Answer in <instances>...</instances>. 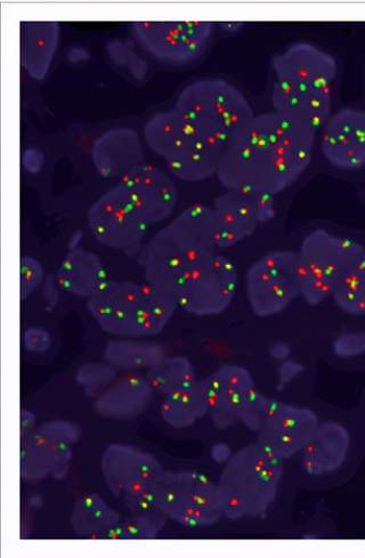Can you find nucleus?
Instances as JSON below:
<instances>
[{
  "instance_id": "1",
  "label": "nucleus",
  "mask_w": 365,
  "mask_h": 558,
  "mask_svg": "<svg viewBox=\"0 0 365 558\" xmlns=\"http://www.w3.org/2000/svg\"><path fill=\"white\" fill-rule=\"evenodd\" d=\"M316 132L302 119L272 111L258 114L227 149L216 178L230 189L281 193L312 161Z\"/></svg>"
},
{
  "instance_id": "2",
  "label": "nucleus",
  "mask_w": 365,
  "mask_h": 558,
  "mask_svg": "<svg viewBox=\"0 0 365 558\" xmlns=\"http://www.w3.org/2000/svg\"><path fill=\"white\" fill-rule=\"evenodd\" d=\"M273 110L297 117L321 132L331 116L337 61L307 41L291 44L272 60Z\"/></svg>"
},
{
  "instance_id": "3",
  "label": "nucleus",
  "mask_w": 365,
  "mask_h": 558,
  "mask_svg": "<svg viewBox=\"0 0 365 558\" xmlns=\"http://www.w3.org/2000/svg\"><path fill=\"white\" fill-rule=\"evenodd\" d=\"M216 253L211 207L197 204L146 241L138 264L144 279L175 294L179 286Z\"/></svg>"
},
{
  "instance_id": "4",
  "label": "nucleus",
  "mask_w": 365,
  "mask_h": 558,
  "mask_svg": "<svg viewBox=\"0 0 365 558\" xmlns=\"http://www.w3.org/2000/svg\"><path fill=\"white\" fill-rule=\"evenodd\" d=\"M93 319L109 335L144 338L159 335L179 308L173 291L149 280H109L87 300Z\"/></svg>"
},
{
  "instance_id": "5",
  "label": "nucleus",
  "mask_w": 365,
  "mask_h": 558,
  "mask_svg": "<svg viewBox=\"0 0 365 558\" xmlns=\"http://www.w3.org/2000/svg\"><path fill=\"white\" fill-rule=\"evenodd\" d=\"M284 462L258 441L233 453L217 481L223 518L264 517L275 504Z\"/></svg>"
},
{
  "instance_id": "6",
  "label": "nucleus",
  "mask_w": 365,
  "mask_h": 558,
  "mask_svg": "<svg viewBox=\"0 0 365 558\" xmlns=\"http://www.w3.org/2000/svg\"><path fill=\"white\" fill-rule=\"evenodd\" d=\"M175 109L205 138L224 151L256 117L245 95L222 78H205L188 84L179 94Z\"/></svg>"
},
{
  "instance_id": "7",
  "label": "nucleus",
  "mask_w": 365,
  "mask_h": 558,
  "mask_svg": "<svg viewBox=\"0 0 365 558\" xmlns=\"http://www.w3.org/2000/svg\"><path fill=\"white\" fill-rule=\"evenodd\" d=\"M144 141L165 161L167 172L184 182L216 177L226 153L205 138L175 108L150 118L144 126Z\"/></svg>"
},
{
  "instance_id": "8",
  "label": "nucleus",
  "mask_w": 365,
  "mask_h": 558,
  "mask_svg": "<svg viewBox=\"0 0 365 558\" xmlns=\"http://www.w3.org/2000/svg\"><path fill=\"white\" fill-rule=\"evenodd\" d=\"M364 250L357 241L324 229L308 233L297 252L301 298L312 306L332 298L340 281Z\"/></svg>"
},
{
  "instance_id": "9",
  "label": "nucleus",
  "mask_w": 365,
  "mask_h": 558,
  "mask_svg": "<svg viewBox=\"0 0 365 558\" xmlns=\"http://www.w3.org/2000/svg\"><path fill=\"white\" fill-rule=\"evenodd\" d=\"M87 225L101 246L130 255L141 252L150 227L118 183L90 206Z\"/></svg>"
},
{
  "instance_id": "10",
  "label": "nucleus",
  "mask_w": 365,
  "mask_h": 558,
  "mask_svg": "<svg viewBox=\"0 0 365 558\" xmlns=\"http://www.w3.org/2000/svg\"><path fill=\"white\" fill-rule=\"evenodd\" d=\"M250 305L260 318L273 317L299 298L297 252L277 251L258 258L246 276Z\"/></svg>"
},
{
  "instance_id": "11",
  "label": "nucleus",
  "mask_w": 365,
  "mask_h": 558,
  "mask_svg": "<svg viewBox=\"0 0 365 558\" xmlns=\"http://www.w3.org/2000/svg\"><path fill=\"white\" fill-rule=\"evenodd\" d=\"M217 250H228L276 217V196L253 189H230L211 207Z\"/></svg>"
},
{
  "instance_id": "12",
  "label": "nucleus",
  "mask_w": 365,
  "mask_h": 558,
  "mask_svg": "<svg viewBox=\"0 0 365 558\" xmlns=\"http://www.w3.org/2000/svg\"><path fill=\"white\" fill-rule=\"evenodd\" d=\"M131 33L144 51L169 63H187L207 50L214 33L209 21H136Z\"/></svg>"
},
{
  "instance_id": "13",
  "label": "nucleus",
  "mask_w": 365,
  "mask_h": 558,
  "mask_svg": "<svg viewBox=\"0 0 365 558\" xmlns=\"http://www.w3.org/2000/svg\"><path fill=\"white\" fill-rule=\"evenodd\" d=\"M238 282L235 262L216 253L175 290L179 307L196 317H214L232 304Z\"/></svg>"
},
{
  "instance_id": "14",
  "label": "nucleus",
  "mask_w": 365,
  "mask_h": 558,
  "mask_svg": "<svg viewBox=\"0 0 365 558\" xmlns=\"http://www.w3.org/2000/svg\"><path fill=\"white\" fill-rule=\"evenodd\" d=\"M208 416L218 429L242 423L243 412L258 392L248 369L226 365L202 379Z\"/></svg>"
},
{
  "instance_id": "15",
  "label": "nucleus",
  "mask_w": 365,
  "mask_h": 558,
  "mask_svg": "<svg viewBox=\"0 0 365 558\" xmlns=\"http://www.w3.org/2000/svg\"><path fill=\"white\" fill-rule=\"evenodd\" d=\"M325 159L342 171L355 172L365 167V111L344 108L331 113L321 130Z\"/></svg>"
},
{
  "instance_id": "16",
  "label": "nucleus",
  "mask_w": 365,
  "mask_h": 558,
  "mask_svg": "<svg viewBox=\"0 0 365 558\" xmlns=\"http://www.w3.org/2000/svg\"><path fill=\"white\" fill-rule=\"evenodd\" d=\"M118 184L124 187L150 227L167 220L178 206L174 178L154 165L143 163Z\"/></svg>"
},
{
  "instance_id": "17",
  "label": "nucleus",
  "mask_w": 365,
  "mask_h": 558,
  "mask_svg": "<svg viewBox=\"0 0 365 558\" xmlns=\"http://www.w3.org/2000/svg\"><path fill=\"white\" fill-rule=\"evenodd\" d=\"M319 424V417L312 409L284 402L261 426L257 441L287 462L302 453Z\"/></svg>"
},
{
  "instance_id": "18",
  "label": "nucleus",
  "mask_w": 365,
  "mask_h": 558,
  "mask_svg": "<svg viewBox=\"0 0 365 558\" xmlns=\"http://www.w3.org/2000/svg\"><path fill=\"white\" fill-rule=\"evenodd\" d=\"M183 487L180 501L168 520L191 530L211 526L223 519L217 483L198 471L180 472Z\"/></svg>"
},
{
  "instance_id": "19",
  "label": "nucleus",
  "mask_w": 365,
  "mask_h": 558,
  "mask_svg": "<svg viewBox=\"0 0 365 558\" xmlns=\"http://www.w3.org/2000/svg\"><path fill=\"white\" fill-rule=\"evenodd\" d=\"M90 156L97 173L117 183L145 163L141 136L129 128H114L101 134L94 141Z\"/></svg>"
},
{
  "instance_id": "20",
  "label": "nucleus",
  "mask_w": 365,
  "mask_h": 558,
  "mask_svg": "<svg viewBox=\"0 0 365 558\" xmlns=\"http://www.w3.org/2000/svg\"><path fill=\"white\" fill-rule=\"evenodd\" d=\"M351 449L346 426L333 421L320 422L300 457L301 469L312 477L330 475L342 469Z\"/></svg>"
},
{
  "instance_id": "21",
  "label": "nucleus",
  "mask_w": 365,
  "mask_h": 558,
  "mask_svg": "<svg viewBox=\"0 0 365 558\" xmlns=\"http://www.w3.org/2000/svg\"><path fill=\"white\" fill-rule=\"evenodd\" d=\"M154 396L144 373H124L96 398L94 410L97 415L107 420L133 421L149 408Z\"/></svg>"
},
{
  "instance_id": "22",
  "label": "nucleus",
  "mask_w": 365,
  "mask_h": 558,
  "mask_svg": "<svg viewBox=\"0 0 365 558\" xmlns=\"http://www.w3.org/2000/svg\"><path fill=\"white\" fill-rule=\"evenodd\" d=\"M110 280L104 260L83 248H72L61 259L56 283L64 293L89 300Z\"/></svg>"
},
{
  "instance_id": "23",
  "label": "nucleus",
  "mask_w": 365,
  "mask_h": 558,
  "mask_svg": "<svg viewBox=\"0 0 365 558\" xmlns=\"http://www.w3.org/2000/svg\"><path fill=\"white\" fill-rule=\"evenodd\" d=\"M61 28L56 21H28L21 26V64L29 77L41 82L56 58Z\"/></svg>"
},
{
  "instance_id": "24",
  "label": "nucleus",
  "mask_w": 365,
  "mask_h": 558,
  "mask_svg": "<svg viewBox=\"0 0 365 558\" xmlns=\"http://www.w3.org/2000/svg\"><path fill=\"white\" fill-rule=\"evenodd\" d=\"M137 338H119L107 344L104 353L106 362L119 372H149L167 354L166 349L151 342L136 341Z\"/></svg>"
},
{
  "instance_id": "25",
  "label": "nucleus",
  "mask_w": 365,
  "mask_h": 558,
  "mask_svg": "<svg viewBox=\"0 0 365 558\" xmlns=\"http://www.w3.org/2000/svg\"><path fill=\"white\" fill-rule=\"evenodd\" d=\"M160 411L163 422L178 429L191 427L208 416L202 379L196 385L167 395Z\"/></svg>"
},
{
  "instance_id": "26",
  "label": "nucleus",
  "mask_w": 365,
  "mask_h": 558,
  "mask_svg": "<svg viewBox=\"0 0 365 558\" xmlns=\"http://www.w3.org/2000/svg\"><path fill=\"white\" fill-rule=\"evenodd\" d=\"M139 449L123 444L109 446L101 460L107 487L114 497H124L127 485L136 474Z\"/></svg>"
},
{
  "instance_id": "27",
  "label": "nucleus",
  "mask_w": 365,
  "mask_h": 558,
  "mask_svg": "<svg viewBox=\"0 0 365 558\" xmlns=\"http://www.w3.org/2000/svg\"><path fill=\"white\" fill-rule=\"evenodd\" d=\"M145 375L155 395L163 397L200 381L192 362L181 355H167L157 366L146 372Z\"/></svg>"
},
{
  "instance_id": "28",
  "label": "nucleus",
  "mask_w": 365,
  "mask_h": 558,
  "mask_svg": "<svg viewBox=\"0 0 365 558\" xmlns=\"http://www.w3.org/2000/svg\"><path fill=\"white\" fill-rule=\"evenodd\" d=\"M51 445L52 440L39 426L27 439L21 440L20 468L24 482H39L51 476Z\"/></svg>"
},
{
  "instance_id": "29",
  "label": "nucleus",
  "mask_w": 365,
  "mask_h": 558,
  "mask_svg": "<svg viewBox=\"0 0 365 558\" xmlns=\"http://www.w3.org/2000/svg\"><path fill=\"white\" fill-rule=\"evenodd\" d=\"M339 310L351 315H365V250L340 281L332 296Z\"/></svg>"
},
{
  "instance_id": "30",
  "label": "nucleus",
  "mask_w": 365,
  "mask_h": 558,
  "mask_svg": "<svg viewBox=\"0 0 365 558\" xmlns=\"http://www.w3.org/2000/svg\"><path fill=\"white\" fill-rule=\"evenodd\" d=\"M120 522V515L106 502L88 512H72L71 527L77 536L85 538L94 531H106Z\"/></svg>"
},
{
  "instance_id": "31",
  "label": "nucleus",
  "mask_w": 365,
  "mask_h": 558,
  "mask_svg": "<svg viewBox=\"0 0 365 558\" xmlns=\"http://www.w3.org/2000/svg\"><path fill=\"white\" fill-rule=\"evenodd\" d=\"M119 371L108 362H87L76 374V381L85 391L99 397L119 377Z\"/></svg>"
},
{
  "instance_id": "32",
  "label": "nucleus",
  "mask_w": 365,
  "mask_h": 558,
  "mask_svg": "<svg viewBox=\"0 0 365 558\" xmlns=\"http://www.w3.org/2000/svg\"><path fill=\"white\" fill-rule=\"evenodd\" d=\"M167 521L168 518L162 511L135 515V518L124 522L127 541L156 539Z\"/></svg>"
},
{
  "instance_id": "33",
  "label": "nucleus",
  "mask_w": 365,
  "mask_h": 558,
  "mask_svg": "<svg viewBox=\"0 0 365 558\" xmlns=\"http://www.w3.org/2000/svg\"><path fill=\"white\" fill-rule=\"evenodd\" d=\"M108 53L118 66L125 68L136 80L144 78L148 72V64L125 41L109 44Z\"/></svg>"
},
{
  "instance_id": "34",
  "label": "nucleus",
  "mask_w": 365,
  "mask_h": 558,
  "mask_svg": "<svg viewBox=\"0 0 365 558\" xmlns=\"http://www.w3.org/2000/svg\"><path fill=\"white\" fill-rule=\"evenodd\" d=\"M45 278L41 263L34 256L23 255L20 260V296L28 300L40 287Z\"/></svg>"
},
{
  "instance_id": "35",
  "label": "nucleus",
  "mask_w": 365,
  "mask_h": 558,
  "mask_svg": "<svg viewBox=\"0 0 365 558\" xmlns=\"http://www.w3.org/2000/svg\"><path fill=\"white\" fill-rule=\"evenodd\" d=\"M332 350L340 359H353L365 355V331H351L334 339Z\"/></svg>"
},
{
  "instance_id": "36",
  "label": "nucleus",
  "mask_w": 365,
  "mask_h": 558,
  "mask_svg": "<svg viewBox=\"0 0 365 558\" xmlns=\"http://www.w3.org/2000/svg\"><path fill=\"white\" fill-rule=\"evenodd\" d=\"M72 444L52 442L50 447L51 477L62 481L66 477L72 459Z\"/></svg>"
},
{
  "instance_id": "37",
  "label": "nucleus",
  "mask_w": 365,
  "mask_h": 558,
  "mask_svg": "<svg viewBox=\"0 0 365 558\" xmlns=\"http://www.w3.org/2000/svg\"><path fill=\"white\" fill-rule=\"evenodd\" d=\"M39 427L48 435L52 442H69L75 445L81 438V430L76 424L68 421H50Z\"/></svg>"
},
{
  "instance_id": "38",
  "label": "nucleus",
  "mask_w": 365,
  "mask_h": 558,
  "mask_svg": "<svg viewBox=\"0 0 365 558\" xmlns=\"http://www.w3.org/2000/svg\"><path fill=\"white\" fill-rule=\"evenodd\" d=\"M22 344L31 353H46L52 347L51 332L39 327L28 328L23 332Z\"/></svg>"
},
{
  "instance_id": "39",
  "label": "nucleus",
  "mask_w": 365,
  "mask_h": 558,
  "mask_svg": "<svg viewBox=\"0 0 365 558\" xmlns=\"http://www.w3.org/2000/svg\"><path fill=\"white\" fill-rule=\"evenodd\" d=\"M159 460L149 452L139 451L136 474L149 484H156L163 474Z\"/></svg>"
},
{
  "instance_id": "40",
  "label": "nucleus",
  "mask_w": 365,
  "mask_h": 558,
  "mask_svg": "<svg viewBox=\"0 0 365 558\" xmlns=\"http://www.w3.org/2000/svg\"><path fill=\"white\" fill-rule=\"evenodd\" d=\"M124 498L130 512L134 515L149 514L161 511L158 506L145 501L141 497L125 496Z\"/></svg>"
},
{
  "instance_id": "41",
  "label": "nucleus",
  "mask_w": 365,
  "mask_h": 558,
  "mask_svg": "<svg viewBox=\"0 0 365 558\" xmlns=\"http://www.w3.org/2000/svg\"><path fill=\"white\" fill-rule=\"evenodd\" d=\"M106 504V500L97 495L87 493L81 496L75 504V507H73L72 512H88L92 511V509L100 507Z\"/></svg>"
},
{
  "instance_id": "42",
  "label": "nucleus",
  "mask_w": 365,
  "mask_h": 558,
  "mask_svg": "<svg viewBox=\"0 0 365 558\" xmlns=\"http://www.w3.org/2000/svg\"><path fill=\"white\" fill-rule=\"evenodd\" d=\"M20 433H21V440L27 439L28 436L36 429L37 427V420L31 410L27 409H21V417H20Z\"/></svg>"
},
{
  "instance_id": "43",
  "label": "nucleus",
  "mask_w": 365,
  "mask_h": 558,
  "mask_svg": "<svg viewBox=\"0 0 365 558\" xmlns=\"http://www.w3.org/2000/svg\"><path fill=\"white\" fill-rule=\"evenodd\" d=\"M210 456L215 463L226 465L233 452L227 444H216L210 450Z\"/></svg>"
},
{
  "instance_id": "44",
  "label": "nucleus",
  "mask_w": 365,
  "mask_h": 558,
  "mask_svg": "<svg viewBox=\"0 0 365 558\" xmlns=\"http://www.w3.org/2000/svg\"><path fill=\"white\" fill-rule=\"evenodd\" d=\"M23 163L29 172L38 173L44 165V156L40 151L28 150L23 157Z\"/></svg>"
},
{
  "instance_id": "45",
  "label": "nucleus",
  "mask_w": 365,
  "mask_h": 558,
  "mask_svg": "<svg viewBox=\"0 0 365 558\" xmlns=\"http://www.w3.org/2000/svg\"><path fill=\"white\" fill-rule=\"evenodd\" d=\"M151 485L153 484H149L148 482L139 477L137 474H135L127 485L125 496L138 497L146 490H148L151 487Z\"/></svg>"
},
{
  "instance_id": "46",
  "label": "nucleus",
  "mask_w": 365,
  "mask_h": 558,
  "mask_svg": "<svg viewBox=\"0 0 365 558\" xmlns=\"http://www.w3.org/2000/svg\"><path fill=\"white\" fill-rule=\"evenodd\" d=\"M105 541L121 542L127 541L124 522H118L105 531Z\"/></svg>"
}]
</instances>
